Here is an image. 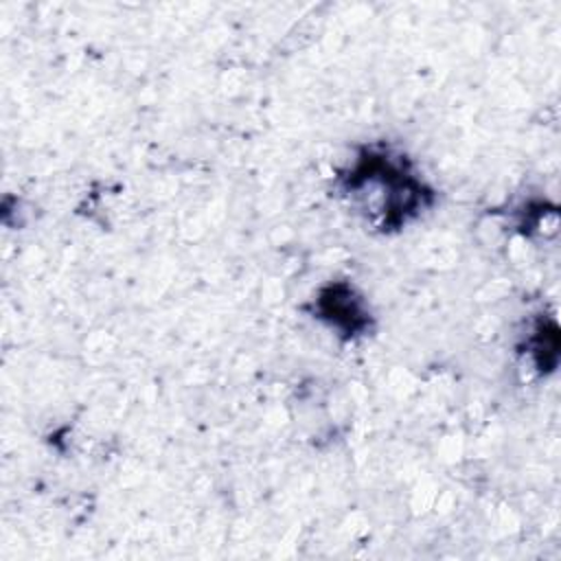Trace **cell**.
I'll use <instances>...</instances> for the list:
<instances>
[{
    "mask_svg": "<svg viewBox=\"0 0 561 561\" xmlns=\"http://www.w3.org/2000/svg\"><path fill=\"white\" fill-rule=\"evenodd\" d=\"M394 158L397 156L388 151L366 149L344 178V188L348 193L370 191L379 199L383 230L405 224L430 199V191L423 182Z\"/></svg>",
    "mask_w": 561,
    "mask_h": 561,
    "instance_id": "cell-1",
    "label": "cell"
},
{
    "mask_svg": "<svg viewBox=\"0 0 561 561\" xmlns=\"http://www.w3.org/2000/svg\"><path fill=\"white\" fill-rule=\"evenodd\" d=\"M320 311L322 318H329L335 327H342L344 322L346 331H357L366 322V316L359 311L348 287H344V294H340V287H331L329 294L320 298Z\"/></svg>",
    "mask_w": 561,
    "mask_h": 561,
    "instance_id": "cell-2",
    "label": "cell"
}]
</instances>
